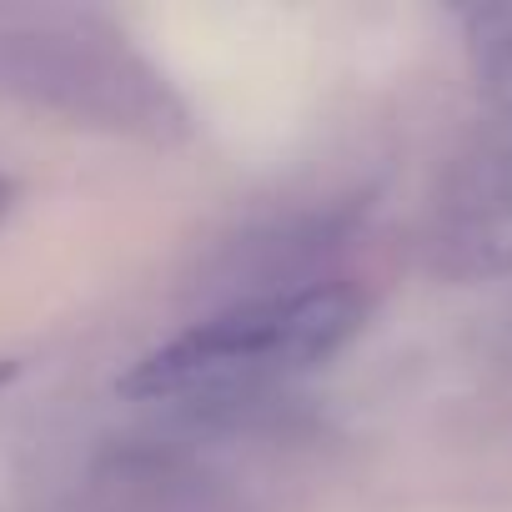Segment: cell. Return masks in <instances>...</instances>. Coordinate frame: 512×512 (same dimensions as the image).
<instances>
[{
	"mask_svg": "<svg viewBox=\"0 0 512 512\" xmlns=\"http://www.w3.org/2000/svg\"><path fill=\"white\" fill-rule=\"evenodd\" d=\"M362 322L367 302L347 282L256 292L146 352L121 392L156 407H241L337 357Z\"/></svg>",
	"mask_w": 512,
	"mask_h": 512,
	"instance_id": "obj_1",
	"label": "cell"
},
{
	"mask_svg": "<svg viewBox=\"0 0 512 512\" xmlns=\"http://www.w3.org/2000/svg\"><path fill=\"white\" fill-rule=\"evenodd\" d=\"M0 91L61 121L151 146L191 131L176 86L91 6H0Z\"/></svg>",
	"mask_w": 512,
	"mask_h": 512,
	"instance_id": "obj_2",
	"label": "cell"
},
{
	"mask_svg": "<svg viewBox=\"0 0 512 512\" xmlns=\"http://www.w3.org/2000/svg\"><path fill=\"white\" fill-rule=\"evenodd\" d=\"M432 267L457 282L512 272V101H487L432 206Z\"/></svg>",
	"mask_w": 512,
	"mask_h": 512,
	"instance_id": "obj_3",
	"label": "cell"
},
{
	"mask_svg": "<svg viewBox=\"0 0 512 512\" xmlns=\"http://www.w3.org/2000/svg\"><path fill=\"white\" fill-rule=\"evenodd\" d=\"M61 512H256V502L186 442H121L76 477Z\"/></svg>",
	"mask_w": 512,
	"mask_h": 512,
	"instance_id": "obj_4",
	"label": "cell"
},
{
	"mask_svg": "<svg viewBox=\"0 0 512 512\" xmlns=\"http://www.w3.org/2000/svg\"><path fill=\"white\" fill-rule=\"evenodd\" d=\"M467 51L487 101H512V6H487L467 16Z\"/></svg>",
	"mask_w": 512,
	"mask_h": 512,
	"instance_id": "obj_5",
	"label": "cell"
},
{
	"mask_svg": "<svg viewBox=\"0 0 512 512\" xmlns=\"http://www.w3.org/2000/svg\"><path fill=\"white\" fill-rule=\"evenodd\" d=\"M6 206H11V181L0 176V216H6Z\"/></svg>",
	"mask_w": 512,
	"mask_h": 512,
	"instance_id": "obj_6",
	"label": "cell"
},
{
	"mask_svg": "<svg viewBox=\"0 0 512 512\" xmlns=\"http://www.w3.org/2000/svg\"><path fill=\"white\" fill-rule=\"evenodd\" d=\"M11 377V362H0V382H6Z\"/></svg>",
	"mask_w": 512,
	"mask_h": 512,
	"instance_id": "obj_7",
	"label": "cell"
}]
</instances>
